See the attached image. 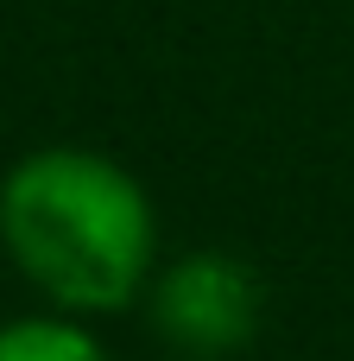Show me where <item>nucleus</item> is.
I'll use <instances>...</instances> for the list:
<instances>
[{
	"instance_id": "obj_3",
	"label": "nucleus",
	"mask_w": 354,
	"mask_h": 361,
	"mask_svg": "<svg viewBox=\"0 0 354 361\" xmlns=\"http://www.w3.org/2000/svg\"><path fill=\"white\" fill-rule=\"evenodd\" d=\"M0 361H114V355L70 311H57V317L51 311H32V317L0 324Z\"/></svg>"
},
{
	"instance_id": "obj_2",
	"label": "nucleus",
	"mask_w": 354,
	"mask_h": 361,
	"mask_svg": "<svg viewBox=\"0 0 354 361\" xmlns=\"http://www.w3.org/2000/svg\"><path fill=\"white\" fill-rule=\"evenodd\" d=\"M260 311H266L260 273L222 247L184 254L152 279V330L196 361L241 355L260 336Z\"/></svg>"
},
{
	"instance_id": "obj_1",
	"label": "nucleus",
	"mask_w": 354,
	"mask_h": 361,
	"mask_svg": "<svg viewBox=\"0 0 354 361\" xmlns=\"http://www.w3.org/2000/svg\"><path fill=\"white\" fill-rule=\"evenodd\" d=\"M0 247L57 311L114 317L152 292L158 209L120 159L38 146L0 178Z\"/></svg>"
}]
</instances>
